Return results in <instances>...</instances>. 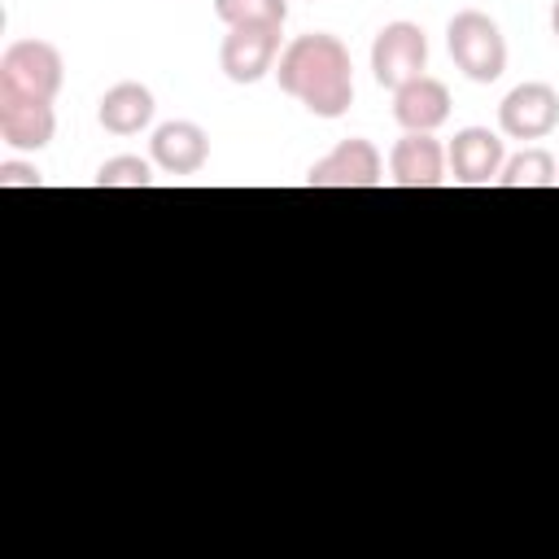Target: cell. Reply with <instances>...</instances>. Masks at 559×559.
Instances as JSON below:
<instances>
[{
  "label": "cell",
  "instance_id": "cell-18",
  "mask_svg": "<svg viewBox=\"0 0 559 559\" xmlns=\"http://www.w3.org/2000/svg\"><path fill=\"white\" fill-rule=\"evenodd\" d=\"M550 31H555V39H559V0L550 4Z\"/></svg>",
  "mask_w": 559,
  "mask_h": 559
},
{
  "label": "cell",
  "instance_id": "cell-12",
  "mask_svg": "<svg viewBox=\"0 0 559 559\" xmlns=\"http://www.w3.org/2000/svg\"><path fill=\"white\" fill-rule=\"evenodd\" d=\"M393 118L402 131H437L450 118V87L432 74H419L393 92Z\"/></svg>",
  "mask_w": 559,
  "mask_h": 559
},
{
  "label": "cell",
  "instance_id": "cell-16",
  "mask_svg": "<svg viewBox=\"0 0 559 559\" xmlns=\"http://www.w3.org/2000/svg\"><path fill=\"white\" fill-rule=\"evenodd\" d=\"M148 183H153V162H144L135 153L105 157L96 170V188H148Z\"/></svg>",
  "mask_w": 559,
  "mask_h": 559
},
{
  "label": "cell",
  "instance_id": "cell-14",
  "mask_svg": "<svg viewBox=\"0 0 559 559\" xmlns=\"http://www.w3.org/2000/svg\"><path fill=\"white\" fill-rule=\"evenodd\" d=\"M555 179H559V162L550 157V148H524V153L502 162L493 183H502V188H555Z\"/></svg>",
  "mask_w": 559,
  "mask_h": 559
},
{
  "label": "cell",
  "instance_id": "cell-4",
  "mask_svg": "<svg viewBox=\"0 0 559 559\" xmlns=\"http://www.w3.org/2000/svg\"><path fill=\"white\" fill-rule=\"evenodd\" d=\"M428 70V35L424 26L397 17V22H384L371 39V74L380 87L397 92L402 83L419 79Z\"/></svg>",
  "mask_w": 559,
  "mask_h": 559
},
{
  "label": "cell",
  "instance_id": "cell-9",
  "mask_svg": "<svg viewBox=\"0 0 559 559\" xmlns=\"http://www.w3.org/2000/svg\"><path fill=\"white\" fill-rule=\"evenodd\" d=\"M445 162H450V175L454 183H467V188H480V183H493L502 162H507V148H502V135L489 131V127H463L454 131L450 148H445Z\"/></svg>",
  "mask_w": 559,
  "mask_h": 559
},
{
  "label": "cell",
  "instance_id": "cell-3",
  "mask_svg": "<svg viewBox=\"0 0 559 559\" xmlns=\"http://www.w3.org/2000/svg\"><path fill=\"white\" fill-rule=\"evenodd\" d=\"M445 48L450 61L472 79V83H493L507 70V39L498 22L480 9H459L445 26Z\"/></svg>",
  "mask_w": 559,
  "mask_h": 559
},
{
  "label": "cell",
  "instance_id": "cell-1",
  "mask_svg": "<svg viewBox=\"0 0 559 559\" xmlns=\"http://www.w3.org/2000/svg\"><path fill=\"white\" fill-rule=\"evenodd\" d=\"M280 92H288L314 118H341L354 105V66L349 48L332 31L293 35L275 66Z\"/></svg>",
  "mask_w": 559,
  "mask_h": 559
},
{
  "label": "cell",
  "instance_id": "cell-8",
  "mask_svg": "<svg viewBox=\"0 0 559 559\" xmlns=\"http://www.w3.org/2000/svg\"><path fill=\"white\" fill-rule=\"evenodd\" d=\"M389 179L397 188H441L450 179L445 148L432 131H406L389 148Z\"/></svg>",
  "mask_w": 559,
  "mask_h": 559
},
{
  "label": "cell",
  "instance_id": "cell-2",
  "mask_svg": "<svg viewBox=\"0 0 559 559\" xmlns=\"http://www.w3.org/2000/svg\"><path fill=\"white\" fill-rule=\"evenodd\" d=\"M66 83V61L57 52V44L48 39H13L0 52V96H17V100H57Z\"/></svg>",
  "mask_w": 559,
  "mask_h": 559
},
{
  "label": "cell",
  "instance_id": "cell-17",
  "mask_svg": "<svg viewBox=\"0 0 559 559\" xmlns=\"http://www.w3.org/2000/svg\"><path fill=\"white\" fill-rule=\"evenodd\" d=\"M44 175L35 170V162H0V188H39Z\"/></svg>",
  "mask_w": 559,
  "mask_h": 559
},
{
  "label": "cell",
  "instance_id": "cell-19",
  "mask_svg": "<svg viewBox=\"0 0 559 559\" xmlns=\"http://www.w3.org/2000/svg\"><path fill=\"white\" fill-rule=\"evenodd\" d=\"M555 188H559V179H555Z\"/></svg>",
  "mask_w": 559,
  "mask_h": 559
},
{
  "label": "cell",
  "instance_id": "cell-11",
  "mask_svg": "<svg viewBox=\"0 0 559 559\" xmlns=\"http://www.w3.org/2000/svg\"><path fill=\"white\" fill-rule=\"evenodd\" d=\"M57 135V109L52 100H17L0 96V140L22 153H39Z\"/></svg>",
  "mask_w": 559,
  "mask_h": 559
},
{
  "label": "cell",
  "instance_id": "cell-15",
  "mask_svg": "<svg viewBox=\"0 0 559 559\" xmlns=\"http://www.w3.org/2000/svg\"><path fill=\"white\" fill-rule=\"evenodd\" d=\"M223 26H284L288 0H214Z\"/></svg>",
  "mask_w": 559,
  "mask_h": 559
},
{
  "label": "cell",
  "instance_id": "cell-13",
  "mask_svg": "<svg viewBox=\"0 0 559 559\" xmlns=\"http://www.w3.org/2000/svg\"><path fill=\"white\" fill-rule=\"evenodd\" d=\"M153 114H157V100H153V92H148L144 83H135V79L114 83V87L96 100V118H100V127H105L109 135H140V131L153 122Z\"/></svg>",
  "mask_w": 559,
  "mask_h": 559
},
{
  "label": "cell",
  "instance_id": "cell-7",
  "mask_svg": "<svg viewBox=\"0 0 559 559\" xmlns=\"http://www.w3.org/2000/svg\"><path fill=\"white\" fill-rule=\"evenodd\" d=\"M380 179H384L380 148L371 140H362V135L341 140L332 153H323L306 170V183L310 188H376Z\"/></svg>",
  "mask_w": 559,
  "mask_h": 559
},
{
  "label": "cell",
  "instance_id": "cell-6",
  "mask_svg": "<svg viewBox=\"0 0 559 559\" xmlns=\"http://www.w3.org/2000/svg\"><path fill=\"white\" fill-rule=\"evenodd\" d=\"M280 26H227L218 44V66L231 83H258L280 61Z\"/></svg>",
  "mask_w": 559,
  "mask_h": 559
},
{
  "label": "cell",
  "instance_id": "cell-10",
  "mask_svg": "<svg viewBox=\"0 0 559 559\" xmlns=\"http://www.w3.org/2000/svg\"><path fill=\"white\" fill-rule=\"evenodd\" d=\"M148 157L166 175H197L210 162V135H205V127H197L188 118L162 122L148 140Z\"/></svg>",
  "mask_w": 559,
  "mask_h": 559
},
{
  "label": "cell",
  "instance_id": "cell-5",
  "mask_svg": "<svg viewBox=\"0 0 559 559\" xmlns=\"http://www.w3.org/2000/svg\"><path fill=\"white\" fill-rule=\"evenodd\" d=\"M559 127V92L542 79L515 83L498 105V131L511 140H546Z\"/></svg>",
  "mask_w": 559,
  "mask_h": 559
}]
</instances>
